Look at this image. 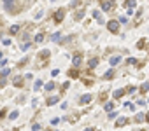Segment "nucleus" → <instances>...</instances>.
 I'll use <instances>...</instances> for the list:
<instances>
[{"instance_id": "obj_1", "label": "nucleus", "mask_w": 149, "mask_h": 131, "mask_svg": "<svg viewBox=\"0 0 149 131\" xmlns=\"http://www.w3.org/2000/svg\"><path fill=\"white\" fill-rule=\"evenodd\" d=\"M107 28H109V32H111V33H117V32H119V21L111 19V21L107 23Z\"/></svg>"}, {"instance_id": "obj_2", "label": "nucleus", "mask_w": 149, "mask_h": 131, "mask_svg": "<svg viewBox=\"0 0 149 131\" xmlns=\"http://www.w3.org/2000/svg\"><path fill=\"white\" fill-rule=\"evenodd\" d=\"M72 63H74L75 68H77V66H81V63H82V54H81V53H75V54H74Z\"/></svg>"}, {"instance_id": "obj_3", "label": "nucleus", "mask_w": 149, "mask_h": 131, "mask_svg": "<svg viewBox=\"0 0 149 131\" xmlns=\"http://www.w3.org/2000/svg\"><path fill=\"white\" fill-rule=\"evenodd\" d=\"M114 7V0H102V11H111Z\"/></svg>"}, {"instance_id": "obj_4", "label": "nucleus", "mask_w": 149, "mask_h": 131, "mask_svg": "<svg viewBox=\"0 0 149 131\" xmlns=\"http://www.w3.org/2000/svg\"><path fill=\"white\" fill-rule=\"evenodd\" d=\"M63 16H65V11L60 9V11L54 14V21H56V23H62V21H63Z\"/></svg>"}, {"instance_id": "obj_5", "label": "nucleus", "mask_w": 149, "mask_h": 131, "mask_svg": "<svg viewBox=\"0 0 149 131\" xmlns=\"http://www.w3.org/2000/svg\"><path fill=\"white\" fill-rule=\"evenodd\" d=\"M91 98H93L91 95H84V96H81V103H82V105H86V103H90V101H91Z\"/></svg>"}, {"instance_id": "obj_6", "label": "nucleus", "mask_w": 149, "mask_h": 131, "mask_svg": "<svg viewBox=\"0 0 149 131\" xmlns=\"http://www.w3.org/2000/svg\"><path fill=\"white\" fill-rule=\"evenodd\" d=\"M119 61H121V58H119V56H112L111 60H109V63H111V66H116L117 63H119Z\"/></svg>"}, {"instance_id": "obj_7", "label": "nucleus", "mask_w": 149, "mask_h": 131, "mask_svg": "<svg viewBox=\"0 0 149 131\" xmlns=\"http://www.w3.org/2000/svg\"><path fill=\"white\" fill-rule=\"evenodd\" d=\"M93 18H95V19H98V23H104V19H102V14H100V11H93Z\"/></svg>"}, {"instance_id": "obj_8", "label": "nucleus", "mask_w": 149, "mask_h": 131, "mask_svg": "<svg viewBox=\"0 0 149 131\" xmlns=\"http://www.w3.org/2000/svg\"><path fill=\"white\" fill-rule=\"evenodd\" d=\"M9 32H11V35H16V33L19 32V25H12V26H11V30H9Z\"/></svg>"}, {"instance_id": "obj_9", "label": "nucleus", "mask_w": 149, "mask_h": 131, "mask_svg": "<svg viewBox=\"0 0 149 131\" xmlns=\"http://www.w3.org/2000/svg\"><path fill=\"white\" fill-rule=\"evenodd\" d=\"M126 122H128V121H126L125 117H121V119H117V122H116V126H117V128H121V126H125Z\"/></svg>"}, {"instance_id": "obj_10", "label": "nucleus", "mask_w": 149, "mask_h": 131, "mask_svg": "<svg viewBox=\"0 0 149 131\" xmlns=\"http://www.w3.org/2000/svg\"><path fill=\"white\" fill-rule=\"evenodd\" d=\"M14 86L21 88V86H23V79H21V77H16V79H14Z\"/></svg>"}, {"instance_id": "obj_11", "label": "nucleus", "mask_w": 149, "mask_h": 131, "mask_svg": "<svg viewBox=\"0 0 149 131\" xmlns=\"http://www.w3.org/2000/svg\"><path fill=\"white\" fill-rule=\"evenodd\" d=\"M97 65H98V60H97V58H91V60H90V68H95Z\"/></svg>"}, {"instance_id": "obj_12", "label": "nucleus", "mask_w": 149, "mask_h": 131, "mask_svg": "<svg viewBox=\"0 0 149 131\" xmlns=\"http://www.w3.org/2000/svg\"><path fill=\"white\" fill-rule=\"evenodd\" d=\"M112 77H114V70H107L104 75V79H112Z\"/></svg>"}, {"instance_id": "obj_13", "label": "nucleus", "mask_w": 149, "mask_h": 131, "mask_svg": "<svg viewBox=\"0 0 149 131\" xmlns=\"http://www.w3.org/2000/svg\"><path fill=\"white\" fill-rule=\"evenodd\" d=\"M149 91V82H144L142 88H140V93H147Z\"/></svg>"}, {"instance_id": "obj_14", "label": "nucleus", "mask_w": 149, "mask_h": 131, "mask_svg": "<svg viewBox=\"0 0 149 131\" xmlns=\"http://www.w3.org/2000/svg\"><path fill=\"white\" fill-rule=\"evenodd\" d=\"M69 75H70V77H72V79H75V77H79V72H77V70H75V68H72V70H70V72H69Z\"/></svg>"}, {"instance_id": "obj_15", "label": "nucleus", "mask_w": 149, "mask_h": 131, "mask_svg": "<svg viewBox=\"0 0 149 131\" xmlns=\"http://www.w3.org/2000/svg\"><path fill=\"white\" fill-rule=\"evenodd\" d=\"M123 95H125V91H123V89H117V91H114V98H121Z\"/></svg>"}, {"instance_id": "obj_16", "label": "nucleus", "mask_w": 149, "mask_h": 131, "mask_svg": "<svg viewBox=\"0 0 149 131\" xmlns=\"http://www.w3.org/2000/svg\"><path fill=\"white\" fill-rule=\"evenodd\" d=\"M144 119H146V115H144V114H137V117H135V122H142Z\"/></svg>"}, {"instance_id": "obj_17", "label": "nucleus", "mask_w": 149, "mask_h": 131, "mask_svg": "<svg viewBox=\"0 0 149 131\" xmlns=\"http://www.w3.org/2000/svg\"><path fill=\"white\" fill-rule=\"evenodd\" d=\"M42 40H44V35H42V33H37V35H35V42H37V44H40Z\"/></svg>"}, {"instance_id": "obj_18", "label": "nucleus", "mask_w": 149, "mask_h": 131, "mask_svg": "<svg viewBox=\"0 0 149 131\" xmlns=\"http://www.w3.org/2000/svg\"><path fill=\"white\" fill-rule=\"evenodd\" d=\"M42 86H44V84H42V80L39 79V80H35V86H34V88H35V91H39V89H40Z\"/></svg>"}, {"instance_id": "obj_19", "label": "nucleus", "mask_w": 149, "mask_h": 131, "mask_svg": "<svg viewBox=\"0 0 149 131\" xmlns=\"http://www.w3.org/2000/svg\"><path fill=\"white\" fill-rule=\"evenodd\" d=\"M54 89V82H47L46 84V91H53Z\"/></svg>"}, {"instance_id": "obj_20", "label": "nucleus", "mask_w": 149, "mask_h": 131, "mask_svg": "<svg viewBox=\"0 0 149 131\" xmlns=\"http://www.w3.org/2000/svg\"><path fill=\"white\" fill-rule=\"evenodd\" d=\"M56 101H58V96H53V98H49V100H47V105H54Z\"/></svg>"}, {"instance_id": "obj_21", "label": "nucleus", "mask_w": 149, "mask_h": 131, "mask_svg": "<svg viewBox=\"0 0 149 131\" xmlns=\"http://www.w3.org/2000/svg\"><path fill=\"white\" fill-rule=\"evenodd\" d=\"M125 5H126L128 9H132V7L135 5V0H126V4H125Z\"/></svg>"}, {"instance_id": "obj_22", "label": "nucleus", "mask_w": 149, "mask_h": 131, "mask_svg": "<svg viewBox=\"0 0 149 131\" xmlns=\"http://www.w3.org/2000/svg\"><path fill=\"white\" fill-rule=\"evenodd\" d=\"M144 44H146V40H144V38H140V40L137 42V47H139V49H144V47H142Z\"/></svg>"}, {"instance_id": "obj_23", "label": "nucleus", "mask_w": 149, "mask_h": 131, "mask_svg": "<svg viewBox=\"0 0 149 131\" xmlns=\"http://www.w3.org/2000/svg\"><path fill=\"white\" fill-rule=\"evenodd\" d=\"M21 49H23V51L30 49V42H23V44H21Z\"/></svg>"}, {"instance_id": "obj_24", "label": "nucleus", "mask_w": 149, "mask_h": 131, "mask_svg": "<svg viewBox=\"0 0 149 131\" xmlns=\"http://www.w3.org/2000/svg\"><path fill=\"white\" fill-rule=\"evenodd\" d=\"M18 115H19V112H18V110H14V112H11V115H9V117H11V119H18Z\"/></svg>"}, {"instance_id": "obj_25", "label": "nucleus", "mask_w": 149, "mask_h": 131, "mask_svg": "<svg viewBox=\"0 0 149 131\" xmlns=\"http://www.w3.org/2000/svg\"><path fill=\"white\" fill-rule=\"evenodd\" d=\"M14 0H4V5H5V9H11V4H12Z\"/></svg>"}, {"instance_id": "obj_26", "label": "nucleus", "mask_w": 149, "mask_h": 131, "mask_svg": "<svg viewBox=\"0 0 149 131\" xmlns=\"http://www.w3.org/2000/svg\"><path fill=\"white\" fill-rule=\"evenodd\" d=\"M112 108H114V103H111V101H109V103H105V110H107V112L112 110Z\"/></svg>"}, {"instance_id": "obj_27", "label": "nucleus", "mask_w": 149, "mask_h": 131, "mask_svg": "<svg viewBox=\"0 0 149 131\" xmlns=\"http://www.w3.org/2000/svg\"><path fill=\"white\" fill-rule=\"evenodd\" d=\"M5 79H7V77L0 75V88H4V86H5Z\"/></svg>"}, {"instance_id": "obj_28", "label": "nucleus", "mask_w": 149, "mask_h": 131, "mask_svg": "<svg viewBox=\"0 0 149 131\" xmlns=\"http://www.w3.org/2000/svg\"><path fill=\"white\" fill-rule=\"evenodd\" d=\"M9 73H11V70H9V68H5V70H2V73H0V75H4V77H7Z\"/></svg>"}, {"instance_id": "obj_29", "label": "nucleus", "mask_w": 149, "mask_h": 131, "mask_svg": "<svg viewBox=\"0 0 149 131\" xmlns=\"http://www.w3.org/2000/svg\"><path fill=\"white\" fill-rule=\"evenodd\" d=\"M51 38H53V40H54V42H58V40H60V33H54V35H53V37H51Z\"/></svg>"}, {"instance_id": "obj_30", "label": "nucleus", "mask_w": 149, "mask_h": 131, "mask_svg": "<svg viewBox=\"0 0 149 131\" xmlns=\"http://www.w3.org/2000/svg\"><path fill=\"white\" fill-rule=\"evenodd\" d=\"M47 56H49V51H42L40 53V58H47Z\"/></svg>"}, {"instance_id": "obj_31", "label": "nucleus", "mask_w": 149, "mask_h": 131, "mask_svg": "<svg viewBox=\"0 0 149 131\" xmlns=\"http://www.w3.org/2000/svg\"><path fill=\"white\" fill-rule=\"evenodd\" d=\"M128 63H130V65H135L137 60H135V58H128Z\"/></svg>"}, {"instance_id": "obj_32", "label": "nucleus", "mask_w": 149, "mask_h": 131, "mask_svg": "<svg viewBox=\"0 0 149 131\" xmlns=\"http://www.w3.org/2000/svg\"><path fill=\"white\" fill-rule=\"evenodd\" d=\"M133 91H135L133 86H128V88H126V93H133Z\"/></svg>"}, {"instance_id": "obj_33", "label": "nucleus", "mask_w": 149, "mask_h": 131, "mask_svg": "<svg viewBox=\"0 0 149 131\" xmlns=\"http://www.w3.org/2000/svg\"><path fill=\"white\" fill-rule=\"evenodd\" d=\"M58 122H60V119H53V121H51V124H53V126H56Z\"/></svg>"}, {"instance_id": "obj_34", "label": "nucleus", "mask_w": 149, "mask_h": 131, "mask_svg": "<svg viewBox=\"0 0 149 131\" xmlns=\"http://www.w3.org/2000/svg\"><path fill=\"white\" fill-rule=\"evenodd\" d=\"M5 112H7L5 108H4V110H0V119H4V115H5Z\"/></svg>"}, {"instance_id": "obj_35", "label": "nucleus", "mask_w": 149, "mask_h": 131, "mask_svg": "<svg viewBox=\"0 0 149 131\" xmlns=\"http://www.w3.org/2000/svg\"><path fill=\"white\" fill-rule=\"evenodd\" d=\"M32 129H34V131H40V126H39V124H34V128H32Z\"/></svg>"}, {"instance_id": "obj_36", "label": "nucleus", "mask_w": 149, "mask_h": 131, "mask_svg": "<svg viewBox=\"0 0 149 131\" xmlns=\"http://www.w3.org/2000/svg\"><path fill=\"white\" fill-rule=\"evenodd\" d=\"M84 131H95V129H93V128H86Z\"/></svg>"}, {"instance_id": "obj_37", "label": "nucleus", "mask_w": 149, "mask_h": 131, "mask_svg": "<svg viewBox=\"0 0 149 131\" xmlns=\"http://www.w3.org/2000/svg\"><path fill=\"white\" fill-rule=\"evenodd\" d=\"M146 121H147V122H149V114H147V115H146Z\"/></svg>"}, {"instance_id": "obj_38", "label": "nucleus", "mask_w": 149, "mask_h": 131, "mask_svg": "<svg viewBox=\"0 0 149 131\" xmlns=\"http://www.w3.org/2000/svg\"><path fill=\"white\" fill-rule=\"evenodd\" d=\"M0 60H2V53H0Z\"/></svg>"}]
</instances>
